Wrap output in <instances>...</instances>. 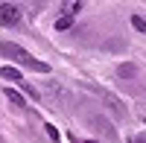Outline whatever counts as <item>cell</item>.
Listing matches in <instances>:
<instances>
[{"mask_svg": "<svg viewBox=\"0 0 146 143\" xmlns=\"http://www.w3.org/2000/svg\"><path fill=\"white\" fill-rule=\"evenodd\" d=\"M79 9H82V3H64V12L70 18H73V12H79Z\"/></svg>", "mask_w": 146, "mask_h": 143, "instance_id": "9", "label": "cell"}, {"mask_svg": "<svg viewBox=\"0 0 146 143\" xmlns=\"http://www.w3.org/2000/svg\"><path fill=\"white\" fill-rule=\"evenodd\" d=\"M70 26H73V18H70V15H62V18L56 21V29H58V32H64V29H70Z\"/></svg>", "mask_w": 146, "mask_h": 143, "instance_id": "5", "label": "cell"}, {"mask_svg": "<svg viewBox=\"0 0 146 143\" xmlns=\"http://www.w3.org/2000/svg\"><path fill=\"white\" fill-rule=\"evenodd\" d=\"M3 93H6V99H9L12 105H18V108H23V97H21V93H18V91H12V88H6Z\"/></svg>", "mask_w": 146, "mask_h": 143, "instance_id": "4", "label": "cell"}, {"mask_svg": "<svg viewBox=\"0 0 146 143\" xmlns=\"http://www.w3.org/2000/svg\"><path fill=\"white\" fill-rule=\"evenodd\" d=\"M0 56H6V58H12V62H18V64H23V67L35 70V73H50V64H44V62H38V58H32L27 50H23V47L12 44V41H0Z\"/></svg>", "mask_w": 146, "mask_h": 143, "instance_id": "1", "label": "cell"}, {"mask_svg": "<svg viewBox=\"0 0 146 143\" xmlns=\"http://www.w3.org/2000/svg\"><path fill=\"white\" fill-rule=\"evenodd\" d=\"M131 26H135L137 32H143V35H146V18H140V15H131Z\"/></svg>", "mask_w": 146, "mask_h": 143, "instance_id": "6", "label": "cell"}, {"mask_svg": "<svg viewBox=\"0 0 146 143\" xmlns=\"http://www.w3.org/2000/svg\"><path fill=\"white\" fill-rule=\"evenodd\" d=\"M85 143H94V140H85Z\"/></svg>", "mask_w": 146, "mask_h": 143, "instance_id": "11", "label": "cell"}, {"mask_svg": "<svg viewBox=\"0 0 146 143\" xmlns=\"http://www.w3.org/2000/svg\"><path fill=\"white\" fill-rule=\"evenodd\" d=\"M0 76H6V79H12V82H23V76H21V70L18 67H0Z\"/></svg>", "mask_w": 146, "mask_h": 143, "instance_id": "3", "label": "cell"}, {"mask_svg": "<svg viewBox=\"0 0 146 143\" xmlns=\"http://www.w3.org/2000/svg\"><path fill=\"white\" fill-rule=\"evenodd\" d=\"M137 143H146V137H140V140H137Z\"/></svg>", "mask_w": 146, "mask_h": 143, "instance_id": "10", "label": "cell"}, {"mask_svg": "<svg viewBox=\"0 0 146 143\" xmlns=\"http://www.w3.org/2000/svg\"><path fill=\"white\" fill-rule=\"evenodd\" d=\"M135 64H120V76H135Z\"/></svg>", "mask_w": 146, "mask_h": 143, "instance_id": "7", "label": "cell"}, {"mask_svg": "<svg viewBox=\"0 0 146 143\" xmlns=\"http://www.w3.org/2000/svg\"><path fill=\"white\" fill-rule=\"evenodd\" d=\"M44 128H47V134H50V140H53V143H58V132H56V126H50V123H47Z\"/></svg>", "mask_w": 146, "mask_h": 143, "instance_id": "8", "label": "cell"}, {"mask_svg": "<svg viewBox=\"0 0 146 143\" xmlns=\"http://www.w3.org/2000/svg\"><path fill=\"white\" fill-rule=\"evenodd\" d=\"M21 23V9L15 3H0V26H18Z\"/></svg>", "mask_w": 146, "mask_h": 143, "instance_id": "2", "label": "cell"}]
</instances>
